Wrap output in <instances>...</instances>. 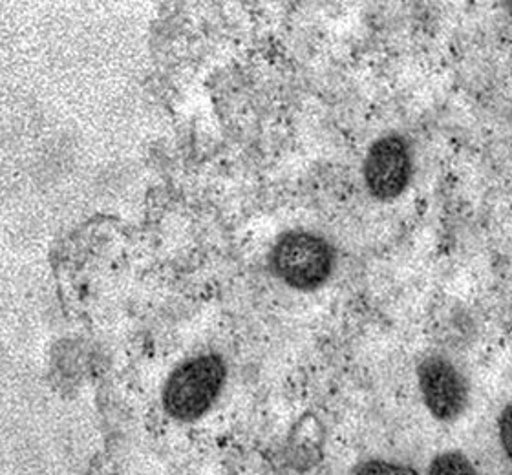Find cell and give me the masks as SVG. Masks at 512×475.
<instances>
[{"instance_id":"cell-2","label":"cell","mask_w":512,"mask_h":475,"mask_svg":"<svg viewBox=\"0 0 512 475\" xmlns=\"http://www.w3.org/2000/svg\"><path fill=\"white\" fill-rule=\"evenodd\" d=\"M271 265L284 284L310 291L330 278L333 249L317 234L293 231L278 240L271 253Z\"/></svg>"},{"instance_id":"cell-7","label":"cell","mask_w":512,"mask_h":475,"mask_svg":"<svg viewBox=\"0 0 512 475\" xmlns=\"http://www.w3.org/2000/svg\"><path fill=\"white\" fill-rule=\"evenodd\" d=\"M498 433H500L503 452L512 463V402L503 408L498 417Z\"/></svg>"},{"instance_id":"cell-3","label":"cell","mask_w":512,"mask_h":475,"mask_svg":"<svg viewBox=\"0 0 512 475\" xmlns=\"http://www.w3.org/2000/svg\"><path fill=\"white\" fill-rule=\"evenodd\" d=\"M421 397L438 421L452 423L469 404V384L461 371L441 355H430L417 368Z\"/></svg>"},{"instance_id":"cell-1","label":"cell","mask_w":512,"mask_h":475,"mask_svg":"<svg viewBox=\"0 0 512 475\" xmlns=\"http://www.w3.org/2000/svg\"><path fill=\"white\" fill-rule=\"evenodd\" d=\"M225 379L224 360L202 355L174 370L163 391L165 410L178 421H194L213 404Z\"/></svg>"},{"instance_id":"cell-5","label":"cell","mask_w":512,"mask_h":475,"mask_svg":"<svg viewBox=\"0 0 512 475\" xmlns=\"http://www.w3.org/2000/svg\"><path fill=\"white\" fill-rule=\"evenodd\" d=\"M427 475H478L469 457L461 452H445L434 457Z\"/></svg>"},{"instance_id":"cell-8","label":"cell","mask_w":512,"mask_h":475,"mask_svg":"<svg viewBox=\"0 0 512 475\" xmlns=\"http://www.w3.org/2000/svg\"><path fill=\"white\" fill-rule=\"evenodd\" d=\"M509 6H511V8H509V11H511V17H512V2H511V4H509Z\"/></svg>"},{"instance_id":"cell-4","label":"cell","mask_w":512,"mask_h":475,"mask_svg":"<svg viewBox=\"0 0 512 475\" xmlns=\"http://www.w3.org/2000/svg\"><path fill=\"white\" fill-rule=\"evenodd\" d=\"M412 174L410 148L401 136H384L368 150L364 181L377 200H395L405 192Z\"/></svg>"},{"instance_id":"cell-6","label":"cell","mask_w":512,"mask_h":475,"mask_svg":"<svg viewBox=\"0 0 512 475\" xmlns=\"http://www.w3.org/2000/svg\"><path fill=\"white\" fill-rule=\"evenodd\" d=\"M353 475H417L416 470L410 466L399 465V463H390V461H366L355 470Z\"/></svg>"}]
</instances>
